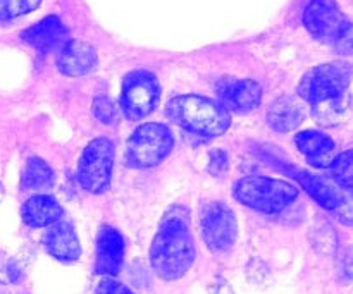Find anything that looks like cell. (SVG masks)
Masks as SVG:
<instances>
[{"label":"cell","mask_w":353,"mask_h":294,"mask_svg":"<svg viewBox=\"0 0 353 294\" xmlns=\"http://www.w3.org/2000/svg\"><path fill=\"white\" fill-rule=\"evenodd\" d=\"M195 262L190 212L185 207H172L162 217L150 246V265L164 281L183 277Z\"/></svg>","instance_id":"6da1fadb"},{"label":"cell","mask_w":353,"mask_h":294,"mask_svg":"<svg viewBox=\"0 0 353 294\" xmlns=\"http://www.w3.org/2000/svg\"><path fill=\"white\" fill-rule=\"evenodd\" d=\"M165 116L179 127L199 136H219L231 126L230 110L219 102L199 95L171 98L165 105Z\"/></svg>","instance_id":"7a4b0ae2"},{"label":"cell","mask_w":353,"mask_h":294,"mask_svg":"<svg viewBox=\"0 0 353 294\" xmlns=\"http://www.w3.org/2000/svg\"><path fill=\"white\" fill-rule=\"evenodd\" d=\"M234 198L257 212L274 216L288 209L299 198V189L281 179L248 176L236 182Z\"/></svg>","instance_id":"3957f363"},{"label":"cell","mask_w":353,"mask_h":294,"mask_svg":"<svg viewBox=\"0 0 353 294\" xmlns=\"http://www.w3.org/2000/svg\"><path fill=\"white\" fill-rule=\"evenodd\" d=\"M353 78V65L345 61L327 62L307 72L299 85L300 98L310 105L345 98Z\"/></svg>","instance_id":"277c9868"},{"label":"cell","mask_w":353,"mask_h":294,"mask_svg":"<svg viewBox=\"0 0 353 294\" xmlns=\"http://www.w3.org/2000/svg\"><path fill=\"white\" fill-rule=\"evenodd\" d=\"M174 138L165 124L148 123L134 129L126 143L128 165L137 169L155 167L172 150Z\"/></svg>","instance_id":"5b68a950"},{"label":"cell","mask_w":353,"mask_h":294,"mask_svg":"<svg viewBox=\"0 0 353 294\" xmlns=\"http://www.w3.org/2000/svg\"><path fill=\"white\" fill-rule=\"evenodd\" d=\"M114 157L116 150L110 140L97 138L90 141L78 164V181L81 188L90 193L105 191L112 179Z\"/></svg>","instance_id":"8992f818"},{"label":"cell","mask_w":353,"mask_h":294,"mask_svg":"<svg viewBox=\"0 0 353 294\" xmlns=\"http://www.w3.org/2000/svg\"><path fill=\"white\" fill-rule=\"evenodd\" d=\"M161 100L159 79L148 71H133L123 79L121 112L130 120H140L154 112Z\"/></svg>","instance_id":"52a82bcc"},{"label":"cell","mask_w":353,"mask_h":294,"mask_svg":"<svg viewBox=\"0 0 353 294\" xmlns=\"http://www.w3.org/2000/svg\"><path fill=\"white\" fill-rule=\"evenodd\" d=\"M202 238L210 251L221 253L234 244L238 236V222L233 210L223 202L205 203L200 210Z\"/></svg>","instance_id":"ba28073f"},{"label":"cell","mask_w":353,"mask_h":294,"mask_svg":"<svg viewBox=\"0 0 353 294\" xmlns=\"http://www.w3.org/2000/svg\"><path fill=\"white\" fill-rule=\"evenodd\" d=\"M348 23L350 21L341 12L336 0H310L303 12V24L309 33L317 40L327 41L331 45Z\"/></svg>","instance_id":"9c48e42d"},{"label":"cell","mask_w":353,"mask_h":294,"mask_svg":"<svg viewBox=\"0 0 353 294\" xmlns=\"http://www.w3.org/2000/svg\"><path fill=\"white\" fill-rule=\"evenodd\" d=\"M217 95L224 109L243 114L261 105L262 88L254 79H228L219 83Z\"/></svg>","instance_id":"30bf717a"},{"label":"cell","mask_w":353,"mask_h":294,"mask_svg":"<svg viewBox=\"0 0 353 294\" xmlns=\"http://www.w3.org/2000/svg\"><path fill=\"white\" fill-rule=\"evenodd\" d=\"M24 43L33 47L41 54L59 52L69 41V33L65 24L57 16H48L40 23L33 24L31 28L21 33Z\"/></svg>","instance_id":"8fae6325"},{"label":"cell","mask_w":353,"mask_h":294,"mask_svg":"<svg viewBox=\"0 0 353 294\" xmlns=\"http://www.w3.org/2000/svg\"><path fill=\"white\" fill-rule=\"evenodd\" d=\"M124 262V240L121 233L112 227H102L97 236L95 272L99 275L112 277L123 269Z\"/></svg>","instance_id":"7c38bea8"},{"label":"cell","mask_w":353,"mask_h":294,"mask_svg":"<svg viewBox=\"0 0 353 294\" xmlns=\"http://www.w3.org/2000/svg\"><path fill=\"white\" fill-rule=\"evenodd\" d=\"M285 172L292 176V178H295L296 181L300 182V186H302V188L305 189L323 209L334 212V210L343 203L345 191H347V189L340 188L336 182H331L327 181V179L319 178V176H314L310 174V172L299 171V169L293 167L285 169Z\"/></svg>","instance_id":"4fadbf2b"},{"label":"cell","mask_w":353,"mask_h":294,"mask_svg":"<svg viewBox=\"0 0 353 294\" xmlns=\"http://www.w3.org/2000/svg\"><path fill=\"white\" fill-rule=\"evenodd\" d=\"M97 50L86 41L69 40L64 47L59 50L57 55V67L62 74L78 76L88 74L90 71L97 67Z\"/></svg>","instance_id":"5bb4252c"},{"label":"cell","mask_w":353,"mask_h":294,"mask_svg":"<svg viewBox=\"0 0 353 294\" xmlns=\"http://www.w3.org/2000/svg\"><path fill=\"white\" fill-rule=\"evenodd\" d=\"M45 248L52 257L61 262H74L81 257V244L74 227L65 220L52 224L45 234Z\"/></svg>","instance_id":"9a60e30c"},{"label":"cell","mask_w":353,"mask_h":294,"mask_svg":"<svg viewBox=\"0 0 353 294\" xmlns=\"http://www.w3.org/2000/svg\"><path fill=\"white\" fill-rule=\"evenodd\" d=\"M296 147L314 167H330L336 157V145L323 131L307 129L296 134Z\"/></svg>","instance_id":"2e32d148"},{"label":"cell","mask_w":353,"mask_h":294,"mask_svg":"<svg viewBox=\"0 0 353 294\" xmlns=\"http://www.w3.org/2000/svg\"><path fill=\"white\" fill-rule=\"evenodd\" d=\"M21 217L26 226L40 229V227L59 222V219L62 217V207L59 205L54 196L34 195L23 203Z\"/></svg>","instance_id":"e0dca14e"},{"label":"cell","mask_w":353,"mask_h":294,"mask_svg":"<svg viewBox=\"0 0 353 294\" xmlns=\"http://www.w3.org/2000/svg\"><path fill=\"white\" fill-rule=\"evenodd\" d=\"M305 119V107L295 96H281L271 105L268 123L278 133H288L299 127Z\"/></svg>","instance_id":"ac0fdd59"},{"label":"cell","mask_w":353,"mask_h":294,"mask_svg":"<svg viewBox=\"0 0 353 294\" xmlns=\"http://www.w3.org/2000/svg\"><path fill=\"white\" fill-rule=\"evenodd\" d=\"M55 182V174L45 160L38 157H31L26 162V167L23 172V185L24 189H33V191H45L50 189Z\"/></svg>","instance_id":"d6986e66"},{"label":"cell","mask_w":353,"mask_h":294,"mask_svg":"<svg viewBox=\"0 0 353 294\" xmlns=\"http://www.w3.org/2000/svg\"><path fill=\"white\" fill-rule=\"evenodd\" d=\"M331 178L340 188L353 189V150L336 155L330 165Z\"/></svg>","instance_id":"ffe728a7"},{"label":"cell","mask_w":353,"mask_h":294,"mask_svg":"<svg viewBox=\"0 0 353 294\" xmlns=\"http://www.w3.org/2000/svg\"><path fill=\"white\" fill-rule=\"evenodd\" d=\"M314 116L319 120L323 126H334V124L340 120L341 114L347 110V102L345 98L340 100H330V102L317 103V105H312Z\"/></svg>","instance_id":"44dd1931"},{"label":"cell","mask_w":353,"mask_h":294,"mask_svg":"<svg viewBox=\"0 0 353 294\" xmlns=\"http://www.w3.org/2000/svg\"><path fill=\"white\" fill-rule=\"evenodd\" d=\"M41 0H0V21H10L38 9Z\"/></svg>","instance_id":"7402d4cb"},{"label":"cell","mask_w":353,"mask_h":294,"mask_svg":"<svg viewBox=\"0 0 353 294\" xmlns=\"http://www.w3.org/2000/svg\"><path fill=\"white\" fill-rule=\"evenodd\" d=\"M93 114L100 123L107 124V126H116L119 123L121 109L109 98V96H97L93 100Z\"/></svg>","instance_id":"603a6c76"},{"label":"cell","mask_w":353,"mask_h":294,"mask_svg":"<svg viewBox=\"0 0 353 294\" xmlns=\"http://www.w3.org/2000/svg\"><path fill=\"white\" fill-rule=\"evenodd\" d=\"M334 50L340 55H352L353 54V23L347 24L343 31L340 33V36L333 41Z\"/></svg>","instance_id":"cb8c5ba5"},{"label":"cell","mask_w":353,"mask_h":294,"mask_svg":"<svg viewBox=\"0 0 353 294\" xmlns=\"http://www.w3.org/2000/svg\"><path fill=\"white\" fill-rule=\"evenodd\" d=\"M334 216L341 220L347 226H353V191L347 189L345 191V200L336 210H334Z\"/></svg>","instance_id":"d4e9b609"},{"label":"cell","mask_w":353,"mask_h":294,"mask_svg":"<svg viewBox=\"0 0 353 294\" xmlns=\"http://www.w3.org/2000/svg\"><path fill=\"white\" fill-rule=\"evenodd\" d=\"M228 171V155L224 154L223 150H214L210 154V160H209V172L216 178L223 176L224 172Z\"/></svg>","instance_id":"484cf974"},{"label":"cell","mask_w":353,"mask_h":294,"mask_svg":"<svg viewBox=\"0 0 353 294\" xmlns=\"http://www.w3.org/2000/svg\"><path fill=\"white\" fill-rule=\"evenodd\" d=\"M338 265H340L341 275L348 281H353V246H347L340 251Z\"/></svg>","instance_id":"4316f807"},{"label":"cell","mask_w":353,"mask_h":294,"mask_svg":"<svg viewBox=\"0 0 353 294\" xmlns=\"http://www.w3.org/2000/svg\"><path fill=\"white\" fill-rule=\"evenodd\" d=\"M95 294H134V293L130 291V289H128L126 286L121 284V282L105 277L99 282V286H97L95 289Z\"/></svg>","instance_id":"83f0119b"},{"label":"cell","mask_w":353,"mask_h":294,"mask_svg":"<svg viewBox=\"0 0 353 294\" xmlns=\"http://www.w3.org/2000/svg\"><path fill=\"white\" fill-rule=\"evenodd\" d=\"M2 198H3V186L0 185V202H2Z\"/></svg>","instance_id":"f1b7e54d"}]
</instances>
